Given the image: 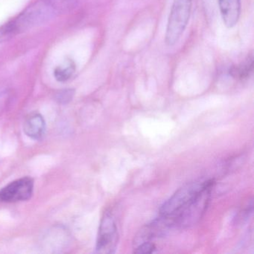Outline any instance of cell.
<instances>
[{"instance_id":"cell-8","label":"cell","mask_w":254,"mask_h":254,"mask_svg":"<svg viewBox=\"0 0 254 254\" xmlns=\"http://www.w3.org/2000/svg\"><path fill=\"white\" fill-rule=\"evenodd\" d=\"M25 133L29 137L32 138L35 140L41 139L46 133V122L41 114H31L25 120L24 126H23Z\"/></svg>"},{"instance_id":"cell-2","label":"cell","mask_w":254,"mask_h":254,"mask_svg":"<svg viewBox=\"0 0 254 254\" xmlns=\"http://www.w3.org/2000/svg\"><path fill=\"white\" fill-rule=\"evenodd\" d=\"M213 180H207L203 188L192 200L174 218L175 226L190 227L197 224L206 212L213 188Z\"/></svg>"},{"instance_id":"cell-3","label":"cell","mask_w":254,"mask_h":254,"mask_svg":"<svg viewBox=\"0 0 254 254\" xmlns=\"http://www.w3.org/2000/svg\"><path fill=\"white\" fill-rule=\"evenodd\" d=\"M191 0H174L166 26L165 42L173 46L184 33L190 20Z\"/></svg>"},{"instance_id":"cell-5","label":"cell","mask_w":254,"mask_h":254,"mask_svg":"<svg viewBox=\"0 0 254 254\" xmlns=\"http://www.w3.org/2000/svg\"><path fill=\"white\" fill-rule=\"evenodd\" d=\"M117 224L111 211H106L102 216L98 234L96 251L101 254H113L118 244Z\"/></svg>"},{"instance_id":"cell-13","label":"cell","mask_w":254,"mask_h":254,"mask_svg":"<svg viewBox=\"0 0 254 254\" xmlns=\"http://www.w3.org/2000/svg\"><path fill=\"white\" fill-rule=\"evenodd\" d=\"M8 40H9V37L8 36L3 28H0V44H2Z\"/></svg>"},{"instance_id":"cell-10","label":"cell","mask_w":254,"mask_h":254,"mask_svg":"<svg viewBox=\"0 0 254 254\" xmlns=\"http://www.w3.org/2000/svg\"><path fill=\"white\" fill-rule=\"evenodd\" d=\"M75 72V66L72 64L65 68L59 67L55 70L54 75L56 80L61 82H64L72 77Z\"/></svg>"},{"instance_id":"cell-1","label":"cell","mask_w":254,"mask_h":254,"mask_svg":"<svg viewBox=\"0 0 254 254\" xmlns=\"http://www.w3.org/2000/svg\"><path fill=\"white\" fill-rule=\"evenodd\" d=\"M76 4L77 0H39L3 27L11 38L69 12Z\"/></svg>"},{"instance_id":"cell-4","label":"cell","mask_w":254,"mask_h":254,"mask_svg":"<svg viewBox=\"0 0 254 254\" xmlns=\"http://www.w3.org/2000/svg\"><path fill=\"white\" fill-rule=\"evenodd\" d=\"M206 182V181H195L179 189L167 201L162 205L160 209V216L173 220L198 194Z\"/></svg>"},{"instance_id":"cell-9","label":"cell","mask_w":254,"mask_h":254,"mask_svg":"<svg viewBox=\"0 0 254 254\" xmlns=\"http://www.w3.org/2000/svg\"><path fill=\"white\" fill-rule=\"evenodd\" d=\"M253 66H254V59L252 56H250L245 59L243 63H241L237 66H233L230 70V75L233 78H238V79H246L252 72Z\"/></svg>"},{"instance_id":"cell-11","label":"cell","mask_w":254,"mask_h":254,"mask_svg":"<svg viewBox=\"0 0 254 254\" xmlns=\"http://www.w3.org/2000/svg\"><path fill=\"white\" fill-rule=\"evenodd\" d=\"M155 250L156 246L154 244L150 242H145L135 246L134 253L138 254H152Z\"/></svg>"},{"instance_id":"cell-12","label":"cell","mask_w":254,"mask_h":254,"mask_svg":"<svg viewBox=\"0 0 254 254\" xmlns=\"http://www.w3.org/2000/svg\"><path fill=\"white\" fill-rule=\"evenodd\" d=\"M74 90L72 89H67V90H64L59 92L56 98L60 103H68L72 100Z\"/></svg>"},{"instance_id":"cell-6","label":"cell","mask_w":254,"mask_h":254,"mask_svg":"<svg viewBox=\"0 0 254 254\" xmlns=\"http://www.w3.org/2000/svg\"><path fill=\"white\" fill-rule=\"evenodd\" d=\"M33 191V179L24 177L10 183L0 190V202L14 203L27 200L32 197Z\"/></svg>"},{"instance_id":"cell-7","label":"cell","mask_w":254,"mask_h":254,"mask_svg":"<svg viewBox=\"0 0 254 254\" xmlns=\"http://www.w3.org/2000/svg\"><path fill=\"white\" fill-rule=\"evenodd\" d=\"M224 25L233 28L237 24L241 14V0H218Z\"/></svg>"}]
</instances>
